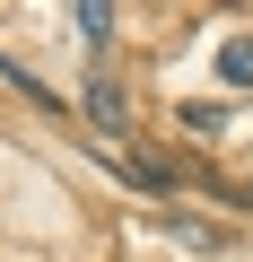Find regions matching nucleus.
<instances>
[{"instance_id": "1", "label": "nucleus", "mask_w": 253, "mask_h": 262, "mask_svg": "<svg viewBox=\"0 0 253 262\" xmlns=\"http://www.w3.org/2000/svg\"><path fill=\"white\" fill-rule=\"evenodd\" d=\"M122 184L131 192H175V166L166 158H122Z\"/></svg>"}, {"instance_id": "2", "label": "nucleus", "mask_w": 253, "mask_h": 262, "mask_svg": "<svg viewBox=\"0 0 253 262\" xmlns=\"http://www.w3.org/2000/svg\"><path fill=\"white\" fill-rule=\"evenodd\" d=\"M166 236H175V245H192V253H218V227H210V219H192V210H166Z\"/></svg>"}, {"instance_id": "3", "label": "nucleus", "mask_w": 253, "mask_h": 262, "mask_svg": "<svg viewBox=\"0 0 253 262\" xmlns=\"http://www.w3.org/2000/svg\"><path fill=\"white\" fill-rule=\"evenodd\" d=\"M87 122H96V131L122 122V88H113V79H87Z\"/></svg>"}, {"instance_id": "4", "label": "nucleus", "mask_w": 253, "mask_h": 262, "mask_svg": "<svg viewBox=\"0 0 253 262\" xmlns=\"http://www.w3.org/2000/svg\"><path fill=\"white\" fill-rule=\"evenodd\" d=\"M70 27H79V44H105V35H113V9H105V0H79Z\"/></svg>"}, {"instance_id": "5", "label": "nucleus", "mask_w": 253, "mask_h": 262, "mask_svg": "<svg viewBox=\"0 0 253 262\" xmlns=\"http://www.w3.org/2000/svg\"><path fill=\"white\" fill-rule=\"evenodd\" d=\"M218 79H227V88H253V35H236V44L218 53Z\"/></svg>"}, {"instance_id": "6", "label": "nucleus", "mask_w": 253, "mask_h": 262, "mask_svg": "<svg viewBox=\"0 0 253 262\" xmlns=\"http://www.w3.org/2000/svg\"><path fill=\"white\" fill-rule=\"evenodd\" d=\"M183 122L201 131V140H218V131H227V114H218V105H183Z\"/></svg>"}, {"instance_id": "7", "label": "nucleus", "mask_w": 253, "mask_h": 262, "mask_svg": "<svg viewBox=\"0 0 253 262\" xmlns=\"http://www.w3.org/2000/svg\"><path fill=\"white\" fill-rule=\"evenodd\" d=\"M244 201H253V192H244Z\"/></svg>"}]
</instances>
